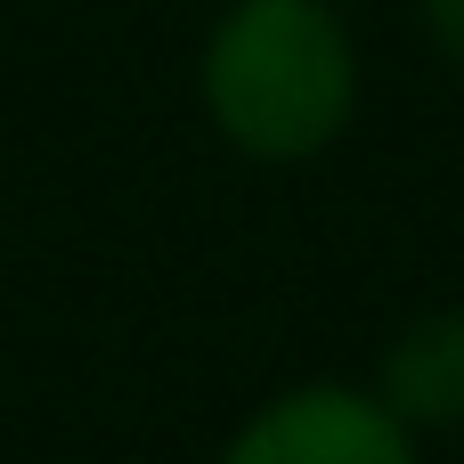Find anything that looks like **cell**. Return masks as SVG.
Segmentation results:
<instances>
[{
	"label": "cell",
	"mask_w": 464,
	"mask_h": 464,
	"mask_svg": "<svg viewBox=\"0 0 464 464\" xmlns=\"http://www.w3.org/2000/svg\"><path fill=\"white\" fill-rule=\"evenodd\" d=\"M196 98L245 163H310L359 122V41L334 0H228L204 33Z\"/></svg>",
	"instance_id": "cell-1"
},
{
	"label": "cell",
	"mask_w": 464,
	"mask_h": 464,
	"mask_svg": "<svg viewBox=\"0 0 464 464\" xmlns=\"http://www.w3.org/2000/svg\"><path fill=\"white\" fill-rule=\"evenodd\" d=\"M220 464H424V440L367 383H294L228 432Z\"/></svg>",
	"instance_id": "cell-2"
},
{
	"label": "cell",
	"mask_w": 464,
	"mask_h": 464,
	"mask_svg": "<svg viewBox=\"0 0 464 464\" xmlns=\"http://www.w3.org/2000/svg\"><path fill=\"white\" fill-rule=\"evenodd\" d=\"M367 392H375L416 440H424V432H464V302L416 310V318L383 343Z\"/></svg>",
	"instance_id": "cell-3"
},
{
	"label": "cell",
	"mask_w": 464,
	"mask_h": 464,
	"mask_svg": "<svg viewBox=\"0 0 464 464\" xmlns=\"http://www.w3.org/2000/svg\"><path fill=\"white\" fill-rule=\"evenodd\" d=\"M416 16H424L432 49H440V57L464 73V0H416Z\"/></svg>",
	"instance_id": "cell-4"
}]
</instances>
